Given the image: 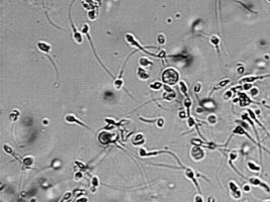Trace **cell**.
Wrapping results in <instances>:
<instances>
[{"label": "cell", "mask_w": 270, "mask_h": 202, "mask_svg": "<svg viewBox=\"0 0 270 202\" xmlns=\"http://www.w3.org/2000/svg\"><path fill=\"white\" fill-rule=\"evenodd\" d=\"M162 81L164 84L173 86L179 81V73L174 68H168L162 73Z\"/></svg>", "instance_id": "obj_1"}, {"label": "cell", "mask_w": 270, "mask_h": 202, "mask_svg": "<svg viewBox=\"0 0 270 202\" xmlns=\"http://www.w3.org/2000/svg\"><path fill=\"white\" fill-rule=\"evenodd\" d=\"M126 40L127 42V44H129L132 47H136V48H137L138 50H140V51L144 52V53L149 54V55L154 56V57L158 58V55H156V54H151L150 52H148V51L146 50V49L143 48V47H142L141 45L139 44V42H138V40H137V38H136L135 36H133V34H131V33H127V34H126Z\"/></svg>", "instance_id": "obj_2"}, {"label": "cell", "mask_w": 270, "mask_h": 202, "mask_svg": "<svg viewBox=\"0 0 270 202\" xmlns=\"http://www.w3.org/2000/svg\"><path fill=\"white\" fill-rule=\"evenodd\" d=\"M82 33H83L86 36V38H87V40H89L90 42V45H91V48H92V50H93V53H94V55H95V57L97 58V60H98V62H99V64H100L101 66H102L103 68L105 69V70L107 71V73H108L109 75H111V72H109L108 70H107L106 68H105V66H103V64H102V62H101V60L99 59L98 58V56H97V54H96V52H95V49H94V46H93V42H92V40H91V36H90V33H89V25L87 24V23H85V24H83V26H82ZM112 76V75H111Z\"/></svg>", "instance_id": "obj_3"}, {"label": "cell", "mask_w": 270, "mask_h": 202, "mask_svg": "<svg viewBox=\"0 0 270 202\" xmlns=\"http://www.w3.org/2000/svg\"><path fill=\"white\" fill-rule=\"evenodd\" d=\"M190 156L194 161H200L204 157V151L201 146H194L190 151Z\"/></svg>", "instance_id": "obj_4"}, {"label": "cell", "mask_w": 270, "mask_h": 202, "mask_svg": "<svg viewBox=\"0 0 270 202\" xmlns=\"http://www.w3.org/2000/svg\"><path fill=\"white\" fill-rule=\"evenodd\" d=\"M163 88L164 90H165V92L163 93V95H162V100H166V101H172L175 99V97H176V92L174 91V90H172L171 88L169 87L168 85L164 84L163 85Z\"/></svg>", "instance_id": "obj_5"}, {"label": "cell", "mask_w": 270, "mask_h": 202, "mask_svg": "<svg viewBox=\"0 0 270 202\" xmlns=\"http://www.w3.org/2000/svg\"><path fill=\"white\" fill-rule=\"evenodd\" d=\"M229 189L231 191V195H232L233 198L235 199H240L242 196L241 190L239 189V186L235 183L234 181H230L229 182Z\"/></svg>", "instance_id": "obj_6"}, {"label": "cell", "mask_w": 270, "mask_h": 202, "mask_svg": "<svg viewBox=\"0 0 270 202\" xmlns=\"http://www.w3.org/2000/svg\"><path fill=\"white\" fill-rule=\"evenodd\" d=\"M239 98L238 99H235L234 102H240V106L241 107H245V106H248V105H250L251 103H255L254 101H252L250 99L249 97H248L247 95H246L245 93H242V92H239Z\"/></svg>", "instance_id": "obj_7"}, {"label": "cell", "mask_w": 270, "mask_h": 202, "mask_svg": "<svg viewBox=\"0 0 270 202\" xmlns=\"http://www.w3.org/2000/svg\"><path fill=\"white\" fill-rule=\"evenodd\" d=\"M184 173H185V176H186L189 180H191V181L193 182V184L195 185L196 188H197L198 193H201V191H200V187L197 183V180H196V178H195V173H194L193 170L190 169V168H184Z\"/></svg>", "instance_id": "obj_8"}, {"label": "cell", "mask_w": 270, "mask_h": 202, "mask_svg": "<svg viewBox=\"0 0 270 202\" xmlns=\"http://www.w3.org/2000/svg\"><path fill=\"white\" fill-rule=\"evenodd\" d=\"M65 121H66L67 123H77V124H79V125L85 127L86 130H90V128L88 127V126L86 125L85 123H83L82 121H80L78 118L75 116L74 114H72V113H69V114H67L66 116H65Z\"/></svg>", "instance_id": "obj_9"}, {"label": "cell", "mask_w": 270, "mask_h": 202, "mask_svg": "<svg viewBox=\"0 0 270 202\" xmlns=\"http://www.w3.org/2000/svg\"><path fill=\"white\" fill-rule=\"evenodd\" d=\"M270 77V74H265V75H261V76H251V77H245V78H242L239 81V84H243V83H254L255 81L258 80H262L264 78Z\"/></svg>", "instance_id": "obj_10"}, {"label": "cell", "mask_w": 270, "mask_h": 202, "mask_svg": "<svg viewBox=\"0 0 270 202\" xmlns=\"http://www.w3.org/2000/svg\"><path fill=\"white\" fill-rule=\"evenodd\" d=\"M112 139H113V135L107 132H101L98 135V141L102 145H108L112 141Z\"/></svg>", "instance_id": "obj_11"}, {"label": "cell", "mask_w": 270, "mask_h": 202, "mask_svg": "<svg viewBox=\"0 0 270 202\" xmlns=\"http://www.w3.org/2000/svg\"><path fill=\"white\" fill-rule=\"evenodd\" d=\"M36 47H38V51L41 53H43L44 55H50V52L52 50V46L50 44H48L47 42H44V40H41V42H38L36 44Z\"/></svg>", "instance_id": "obj_12"}, {"label": "cell", "mask_w": 270, "mask_h": 202, "mask_svg": "<svg viewBox=\"0 0 270 202\" xmlns=\"http://www.w3.org/2000/svg\"><path fill=\"white\" fill-rule=\"evenodd\" d=\"M249 182L251 183V185L253 186H258V187H262L263 189H264L266 192H270V187L267 185L266 183H264L263 181H261L260 179H258V178L256 177H252L249 179Z\"/></svg>", "instance_id": "obj_13"}, {"label": "cell", "mask_w": 270, "mask_h": 202, "mask_svg": "<svg viewBox=\"0 0 270 202\" xmlns=\"http://www.w3.org/2000/svg\"><path fill=\"white\" fill-rule=\"evenodd\" d=\"M137 74H138V77L143 81L148 80V79L150 78V71L147 68H143V67L138 68Z\"/></svg>", "instance_id": "obj_14"}, {"label": "cell", "mask_w": 270, "mask_h": 202, "mask_svg": "<svg viewBox=\"0 0 270 202\" xmlns=\"http://www.w3.org/2000/svg\"><path fill=\"white\" fill-rule=\"evenodd\" d=\"M71 25H72V29H73V38H74V40L76 42V44L81 45L82 42H83V38H82L81 33H80V31H78L76 29H75L74 24H73L72 22H71Z\"/></svg>", "instance_id": "obj_15"}, {"label": "cell", "mask_w": 270, "mask_h": 202, "mask_svg": "<svg viewBox=\"0 0 270 202\" xmlns=\"http://www.w3.org/2000/svg\"><path fill=\"white\" fill-rule=\"evenodd\" d=\"M209 42H211V44L213 46V48L217 50L218 53L220 54V42H221V38H220L218 36H215V34H213V36H211Z\"/></svg>", "instance_id": "obj_16"}, {"label": "cell", "mask_w": 270, "mask_h": 202, "mask_svg": "<svg viewBox=\"0 0 270 202\" xmlns=\"http://www.w3.org/2000/svg\"><path fill=\"white\" fill-rule=\"evenodd\" d=\"M242 118H243L244 120H248V122H249L250 124L252 125V127H253V130H254V132H255V134H256V137H257V139H258V141L260 143V139H259V134H258V132H257V130H256V127H255V124H254V122H253V119H251V117H250V115L249 114H247V113H244V114H242Z\"/></svg>", "instance_id": "obj_17"}, {"label": "cell", "mask_w": 270, "mask_h": 202, "mask_svg": "<svg viewBox=\"0 0 270 202\" xmlns=\"http://www.w3.org/2000/svg\"><path fill=\"white\" fill-rule=\"evenodd\" d=\"M229 83H230V80H229V79H224V80H222L221 82H219L217 85L215 86V87L213 88V90L209 92V95H211V93H213V92L217 91V90L221 89V88H224L225 86H227V85L229 84Z\"/></svg>", "instance_id": "obj_18"}, {"label": "cell", "mask_w": 270, "mask_h": 202, "mask_svg": "<svg viewBox=\"0 0 270 202\" xmlns=\"http://www.w3.org/2000/svg\"><path fill=\"white\" fill-rule=\"evenodd\" d=\"M132 143L134 146H138V145H143L145 143V139L142 134H138L134 137V139H132Z\"/></svg>", "instance_id": "obj_19"}, {"label": "cell", "mask_w": 270, "mask_h": 202, "mask_svg": "<svg viewBox=\"0 0 270 202\" xmlns=\"http://www.w3.org/2000/svg\"><path fill=\"white\" fill-rule=\"evenodd\" d=\"M34 160L32 157L27 156L25 158H23V160H22V166L25 167V168H31L32 166V164H34Z\"/></svg>", "instance_id": "obj_20"}, {"label": "cell", "mask_w": 270, "mask_h": 202, "mask_svg": "<svg viewBox=\"0 0 270 202\" xmlns=\"http://www.w3.org/2000/svg\"><path fill=\"white\" fill-rule=\"evenodd\" d=\"M179 90H180V92L185 97L188 96V88H187V85L185 84V82H183V81L179 82Z\"/></svg>", "instance_id": "obj_21"}, {"label": "cell", "mask_w": 270, "mask_h": 202, "mask_svg": "<svg viewBox=\"0 0 270 202\" xmlns=\"http://www.w3.org/2000/svg\"><path fill=\"white\" fill-rule=\"evenodd\" d=\"M191 104H192V101H191L190 98H189V96H187V97H185V100H184V106H185V108H186L187 117H188V116H190V107H191Z\"/></svg>", "instance_id": "obj_22"}, {"label": "cell", "mask_w": 270, "mask_h": 202, "mask_svg": "<svg viewBox=\"0 0 270 202\" xmlns=\"http://www.w3.org/2000/svg\"><path fill=\"white\" fill-rule=\"evenodd\" d=\"M139 63H140V66H141V67H143V68L150 67V66L153 65V62H151L150 60L147 59V58H145V57H143V58H141V59H140Z\"/></svg>", "instance_id": "obj_23"}, {"label": "cell", "mask_w": 270, "mask_h": 202, "mask_svg": "<svg viewBox=\"0 0 270 202\" xmlns=\"http://www.w3.org/2000/svg\"><path fill=\"white\" fill-rule=\"evenodd\" d=\"M3 150H4V152H5L6 154L10 155V156H12L13 158H15L16 160H19L18 157H17L16 155H15V153L13 152V150H12V148L10 147V146H8V145H3Z\"/></svg>", "instance_id": "obj_24"}, {"label": "cell", "mask_w": 270, "mask_h": 202, "mask_svg": "<svg viewBox=\"0 0 270 202\" xmlns=\"http://www.w3.org/2000/svg\"><path fill=\"white\" fill-rule=\"evenodd\" d=\"M99 185V179L96 177V176H93L91 179V192L94 193L96 190V188Z\"/></svg>", "instance_id": "obj_25"}, {"label": "cell", "mask_w": 270, "mask_h": 202, "mask_svg": "<svg viewBox=\"0 0 270 202\" xmlns=\"http://www.w3.org/2000/svg\"><path fill=\"white\" fill-rule=\"evenodd\" d=\"M245 132H246V130H244V127L243 126H241V125H237L236 127L234 128V130H233V132H232V135H234V134H239V135H245Z\"/></svg>", "instance_id": "obj_26"}, {"label": "cell", "mask_w": 270, "mask_h": 202, "mask_svg": "<svg viewBox=\"0 0 270 202\" xmlns=\"http://www.w3.org/2000/svg\"><path fill=\"white\" fill-rule=\"evenodd\" d=\"M114 87L118 90L122 89V88L124 87V79L120 78V77H118V78L114 80Z\"/></svg>", "instance_id": "obj_27"}, {"label": "cell", "mask_w": 270, "mask_h": 202, "mask_svg": "<svg viewBox=\"0 0 270 202\" xmlns=\"http://www.w3.org/2000/svg\"><path fill=\"white\" fill-rule=\"evenodd\" d=\"M247 166L249 167V169L251 170V171H253V172H260L261 171V167L257 166L255 163L251 162V161H249V162L247 163Z\"/></svg>", "instance_id": "obj_28"}, {"label": "cell", "mask_w": 270, "mask_h": 202, "mask_svg": "<svg viewBox=\"0 0 270 202\" xmlns=\"http://www.w3.org/2000/svg\"><path fill=\"white\" fill-rule=\"evenodd\" d=\"M149 87H150L152 90L158 91V90H160L161 88H163V85H162V83H160V82H154V83H151V84L149 85Z\"/></svg>", "instance_id": "obj_29"}, {"label": "cell", "mask_w": 270, "mask_h": 202, "mask_svg": "<svg viewBox=\"0 0 270 202\" xmlns=\"http://www.w3.org/2000/svg\"><path fill=\"white\" fill-rule=\"evenodd\" d=\"M157 42H158V44L160 46H163V45L166 44V36L165 34L163 33H159L158 36H157Z\"/></svg>", "instance_id": "obj_30"}, {"label": "cell", "mask_w": 270, "mask_h": 202, "mask_svg": "<svg viewBox=\"0 0 270 202\" xmlns=\"http://www.w3.org/2000/svg\"><path fill=\"white\" fill-rule=\"evenodd\" d=\"M207 122H208L211 125H215L218 122V117L215 114H211L207 116Z\"/></svg>", "instance_id": "obj_31"}, {"label": "cell", "mask_w": 270, "mask_h": 202, "mask_svg": "<svg viewBox=\"0 0 270 202\" xmlns=\"http://www.w3.org/2000/svg\"><path fill=\"white\" fill-rule=\"evenodd\" d=\"M18 116H19L18 110H14L9 114V119L11 120V121H15V120L18 119Z\"/></svg>", "instance_id": "obj_32"}, {"label": "cell", "mask_w": 270, "mask_h": 202, "mask_svg": "<svg viewBox=\"0 0 270 202\" xmlns=\"http://www.w3.org/2000/svg\"><path fill=\"white\" fill-rule=\"evenodd\" d=\"M88 18L90 19V20H95L96 19V17H97V11L96 10H89L88 11Z\"/></svg>", "instance_id": "obj_33"}, {"label": "cell", "mask_w": 270, "mask_h": 202, "mask_svg": "<svg viewBox=\"0 0 270 202\" xmlns=\"http://www.w3.org/2000/svg\"><path fill=\"white\" fill-rule=\"evenodd\" d=\"M187 125H188V127H194V126H195V127H197V126H196L195 121H194V119L191 116L187 117Z\"/></svg>", "instance_id": "obj_34"}, {"label": "cell", "mask_w": 270, "mask_h": 202, "mask_svg": "<svg viewBox=\"0 0 270 202\" xmlns=\"http://www.w3.org/2000/svg\"><path fill=\"white\" fill-rule=\"evenodd\" d=\"M238 158V154H237V152H230V154H229V161L230 162H233V161H235L236 159Z\"/></svg>", "instance_id": "obj_35"}, {"label": "cell", "mask_w": 270, "mask_h": 202, "mask_svg": "<svg viewBox=\"0 0 270 202\" xmlns=\"http://www.w3.org/2000/svg\"><path fill=\"white\" fill-rule=\"evenodd\" d=\"M232 96H233L232 90H228L227 92H225L224 96H222V99H224V100H229L231 97H232Z\"/></svg>", "instance_id": "obj_36"}, {"label": "cell", "mask_w": 270, "mask_h": 202, "mask_svg": "<svg viewBox=\"0 0 270 202\" xmlns=\"http://www.w3.org/2000/svg\"><path fill=\"white\" fill-rule=\"evenodd\" d=\"M164 122H165V121H164L163 118H159V119H157V126H158V127H160V128L163 127Z\"/></svg>", "instance_id": "obj_37"}, {"label": "cell", "mask_w": 270, "mask_h": 202, "mask_svg": "<svg viewBox=\"0 0 270 202\" xmlns=\"http://www.w3.org/2000/svg\"><path fill=\"white\" fill-rule=\"evenodd\" d=\"M243 86H242V88H243L244 90H249L251 89L252 87V83H243Z\"/></svg>", "instance_id": "obj_38"}, {"label": "cell", "mask_w": 270, "mask_h": 202, "mask_svg": "<svg viewBox=\"0 0 270 202\" xmlns=\"http://www.w3.org/2000/svg\"><path fill=\"white\" fill-rule=\"evenodd\" d=\"M72 194L73 193L72 192H68V193H66V194L64 195V197H63V200H69V199L71 198V196H72Z\"/></svg>", "instance_id": "obj_39"}, {"label": "cell", "mask_w": 270, "mask_h": 202, "mask_svg": "<svg viewBox=\"0 0 270 202\" xmlns=\"http://www.w3.org/2000/svg\"><path fill=\"white\" fill-rule=\"evenodd\" d=\"M200 89H201V86H200V83H197V84L194 86V92H195V93H198V92L200 91Z\"/></svg>", "instance_id": "obj_40"}, {"label": "cell", "mask_w": 270, "mask_h": 202, "mask_svg": "<svg viewBox=\"0 0 270 202\" xmlns=\"http://www.w3.org/2000/svg\"><path fill=\"white\" fill-rule=\"evenodd\" d=\"M258 92H259L258 89H257L256 87H253V88L251 89V95H252V96H256L257 94H258Z\"/></svg>", "instance_id": "obj_41"}, {"label": "cell", "mask_w": 270, "mask_h": 202, "mask_svg": "<svg viewBox=\"0 0 270 202\" xmlns=\"http://www.w3.org/2000/svg\"><path fill=\"white\" fill-rule=\"evenodd\" d=\"M83 177V174H82V172H78V173H76V175H75V180H80L81 178Z\"/></svg>", "instance_id": "obj_42"}, {"label": "cell", "mask_w": 270, "mask_h": 202, "mask_svg": "<svg viewBox=\"0 0 270 202\" xmlns=\"http://www.w3.org/2000/svg\"><path fill=\"white\" fill-rule=\"evenodd\" d=\"M194 201H198V202H201L204 201V199H202V196L201 195H196L195 197H194Z\"/></svg>", "instance_id": "obj_43"}, {"label": "cell", "mask_w": 270, "mask_h": 202, "mask_svg": "<svg viewBox=\"0 0 270 202\" xmlns=\"http://www.w3.org/2000/svg\"><path fill=\"white\" fill-rule=\"evenodd\" d=\"M243 189L246 192H249V191L251 190V187H250V185H248V184H245V185L243 186Z\"/></svg>", "instance_id": "obj_44"}, {"label": "cell", "mask_w": 270, "mask_h": 202, "mask_svg": "<svg viewBox=\"0 0 270 202\" xmlns=\"http://www.w3.org/2000/svg\"><path fill=\"white\" fill-rule=\"evenodd\" d=\"M76 201L77 202H80V201H86V202H87L88 199L86 198V197H79L78 199H76Z\"/></svg>", "instance_id": "obj_45"}, {"label": "cell", "mask_w": 270, "mask_h": 202, "mask_svg": "<svg viewBox=\"0 0 270 202\" xmlns=\"http://www.w3.org/2000/svg\"><path fill=\"white\" fill-rule=\"evenodd\" d=\"M243 72H244V68H243V67H240V68L238 69V73H239V74H242Z\"/></svg>", "instance_id": "obj_46"}, {"label": "cell", "mask_w": 270, "mask_h": 202, "mask_svg": "<svg viewBox=\"0 0 270 202\" xmlns=\"http://www.w3.org/2000/svg\"><path fill=\"white\" fill-rule=\"evenodd\" d=\"M267 1H268V2H270V0H267Z\"/></svg>", "instance_id": "obj_47"}]
</instances>
